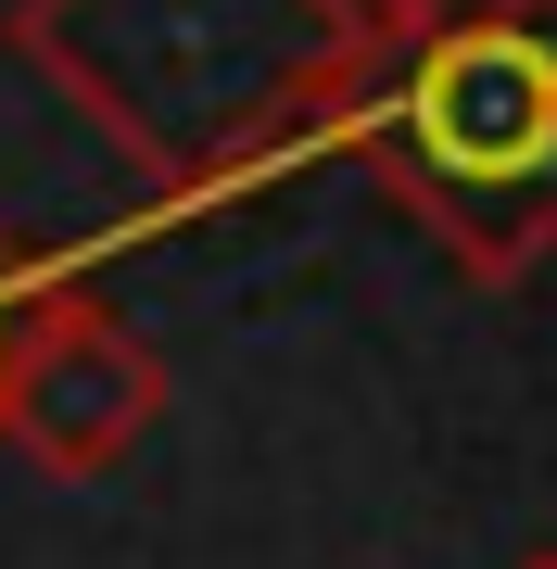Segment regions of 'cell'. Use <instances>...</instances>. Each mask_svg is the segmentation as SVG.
Here are the masks:
<instances>
[{
	"label": "cell",
	"mask_w": 557,
	"mask_h": 569,
	"mask_svg": "<svg viewBox=\"0 0 557 569\" xmlns=\"http://www.w3.org/2000/svg\"><path fill=\"white\" fill-rule=\"evenodd\" d=\"M456 13H481V0H355L368 51H406V39H431V26H456Z\"/></svg>",
	"instance_id": "277c9868"
},
{
	"label": "cell",
	"mask_w": 557,
	"mask_h": 569,
	"mask_svg": "<svg viewBox=\"0 0 557 569\" xmlns=\"http://www.w3.org/2000/svg\"><path fill=\"white\" fill-rule=\"evenodd\" d=\"M0 51L166 203H228L267 164L330 152L380 63L355 0H13Z\"/></svg>",
	"instance_id": "6da1fadb"
},
{
	"label": "cell",
	"mask_w": 557,
	"mask_h": 569,
	"mask_svg": "<svg viewBox=\"0 0 557 569\" xmlns=\"http://www.w3.org/2000/svg\"><path fill=\"white\" fill-rule=\"evenodd\" d=\"M469 279H533L557 253V0H481L380 51L342 140Z\"/></svg>",
	"instance_id": "7a4b0ae2"
},
{
	"label": "cell",
	"mask_w": 557,
	"mask_h": 569,
	"mask_svg": "<svg viewBox=\"0 0 557 569\" xmlns=\"http://www.w3.org/2000/svg\"><path fill=\"white\" fill-rule=\"evenodd\" d=\"M39 279H51V266H39V253H26V241H13V228H0V342H13V317H26V305H39Z\"/></svg>",
	"instance_id": "5b68a950"
},
{
	"label": "cell",
	"mask_w": 557,
	"mask_h": 569,
	"mask_svg": "<svg viewBox=\"0 0 557 569\" xmlns=\"http://www.w3.org/2000/svg\"><path fill=\"white\" fill-rule=\"evenodd\" d=\"M519 569H557V557H519Z\"/></svg>",
	"instance_id": "8992f818"
},
{
	"label": "cell",
	"mask_w": 557,
	"mask_h": 569,
	"mask_svg": "<svg viewBox=\"0 0 557 569\" xmlns=\"http://www.w3.org/2000/svg\"><path fill=\"white\" fill-rule=\"evenodd\" d=\"M152 418H166V355L102 291L39 279V305L0 342V443L39 468V481H102L115 456H140Z\"/></svg>",
	"instance_id": "3957f363"
}]
</instances>
